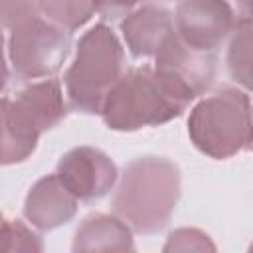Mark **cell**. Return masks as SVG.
Segmentation results:
<instances>
[{"label":"cell","mask_w":253,"mask_h":253,"mask_svg":"<svg viewBox=\"0 0 253 253\" xmlns=\"http://www.w3.org/2000/svg\"><path fill=\"white\" fill-rule=\"evenodd\" d=\"M194 95L156 67H130L107 93L101 117L111 130L132 132L180 117Z\"/></svg>","instance_id":"1"},{"label":"cell","mask_w":253,"mask_h":253,"mask_svg":"<svg viewBox=\"0 0 253 253\" xmlns=\"http://www.w3.org/2000/svg\"><path fill=\"white\" fill-rule=\"evenodd\" d=\"M188 134L194 146L213 160H227L243 150H249V93L239 87H223L202 99L190 113Z\"/></svg>","instance_id":"4"},{"label":"cell","mask_w":253,"mask_h":253,"mask_svg":"<svg viewBox=\"0 0 253 253\" xmlns=\"http://www.w3.org/2000/svg\"><path fill=\"white\" fill-rule=\"evenodd\" d=\"M225 2L231 6L239 24H249L251 22V0H225Z\"/></svg>","instance_id":"20"},{"label":"cell","mask_w":253,"mask_h":253,"mask_svg":"<svg viewBox=\"0 0 253 253\" xmlns=\"http://www.w3.org/2000/svg\"><path fill=\"white\" fill-rule=\"evenodd\" d=\"M144 0H93V10L103 20H121L128 16Z\"/></svg>","instance_id":"19"},{"label":"cell","mask_w":253,"mask_h":253,"mask_svg":"<svg viewBox=\"0 0 253 253\" xmlns=\"http://www.w3.org/2000/svg\"><path fill=\"white\" fill-rule=\"evenodd\" d=\"M227 71L245 91L251 87V22L237 26L229 36Z\"/></svg>","instance_id":"15"},{"label":"cell","mask_w":253,"mask_h":253,"mask_svg":"<svg viewBox=\"0 0 253 253\" xmlns=\"http://www.w3.org/2000/svg\"><path fill=\"white\" fill-rule=\"evenodd\" d=\"M16 99L34 115L43 132L59 125L67 115V105L63 101L61 85L57 79L30 83L28 87L16 93Z\"/></svg>","instance_id":"13"},{"label":"cell","mask_w":253,"mask_h":253,"mask_svg":"<svg viewBox=\"0 0 253 253\" xmlns=\"http://www.w3.org/2000/svg\"><path fill=\"white\" fill-rule=\"evenodd\" d=\"M38 16V0H0V28L14 32Z\"/></svg>","instance_id":"17"},{"label":"cell","mask_w":253,"mask_h":253,"mask_svg":"<svg viewBox=\"0 0 253 253\" xmlns=\"http://www.w3.org/2000/svg\"><path fill=\"white\" fill-rule=\"evenodd\" d=\"M174 32L172 14L158 4H142L121 22V34L132 57H152Z\"/></svg>","instance_id":"11"},{"label":"cell","mask_w":253,"mask_h":253,"mask_svg":"<svg viewBox=\"0 0 253 253\" xmlns=\"http://www.w3.org/2000/svg\"><path fill=\"white\" fill-rule=\"evenodd\" d=\"M154 67L174 77L196 99L211 89L217 73V59L215 53L198 51L186 45L176 32H172L154 53Z\"/></svg>","instance_id":"8"},{"label":"cell","mask_w":253,"mask_h":253,"mask_svg":"<svg viewBox=\"0 0 253 253\" xmlns=\"http://www.w3.org/2000/svg\"><path fill=\"white\" fill-rule=\"evenodd\" d=\"M8 65H6V57H4V36H2V30H0V93L6 89L8 85Z\"/></svg>","instance_id":"21"},{"label":"cell","mask_w":253,"mask_h":253,"mask_svg":"<svg viewBox=\"0 0 253 253\" xmlns=\"http://www.w3.org/2000/svg\"><path fill=\"white\" fill-rule=\"evenodd\" d=\"M40 128L34 115L16 99H0V164H18L32 156L38 146Z\"/></svg>","instance_id":"10"},{"label":"cell","mask_w":253,"mask_h":253,"mask_svg":"<svg viewBox=\"0 0 253 253\" xmlns=\"http://www.w3.org/2000/svg\"><path fill=\"white\" fill-rule=\"evenodd\" d=\"M180 190L182 174L172 160L138 156L121 172L113 196V213L136 233H158L170 221Z\"/></svg>","instance_id":"2"},{"label":"cell","mask_w":253,"mask_h":253,"mask_svg":"<svg viewBox=\"0 0 253 253\" xmlns=\"http://www.w3.org/2000/svg\"><path fill=\"white\" fill-rule=\"evenodd\" d=\"M125 73V49L107 24L87 30L75 47V57L65 71V95L77 113L99 115L111 87Z\"/></svg>","instance_id":"3"},{"label":"cell","mask_w":253,"mask_h":253,"mask_svg":"<svg viewBox=\"0 0 253 253\" xmlns=\"http://www.w3.org/2000/svg\"><path fill=\"white\" fill-rule=\"evenodd\" d=\"M164 251H215L213 241L210 239L208 233L196 227H180L174 229L164 247Z\"/></svg>","instance_id":"18"},{"label":"cell","mask_w":253,"mask_h":253,"mask_svg":"<svg viewBox=\"0 0 253 253\" xmlns=\"http://www.w3.org/2000/svg\"><path fill=\"white\" fill-rule=\"evenodd\" d=\"M77 198L63 186L57 174L40 178L26 196L24 217L38 231H51L69 223L77 213Z\"/></svg>","instance_id":"9"},{"label":"cell","mask_w":253,"mask_h":253,"mask_svg":"<svg viewBox=\"0 0 253 253\" xmlns=\"http://www.w3.org/2000/svg\"><path fill=\"white\" fill-rule=\"evenodd\" d=\"M2 219H4V217H2V213H0V221H2Z\"/></svg>","instance_id":"22"},{"label":"cell","mask_w":253,"mask_h":253,"mask_svg":"<svg viewBox=\"0 0 253 253\" xmlns=\"http://www.w3.org/2000/svg\"><path fill=\"white\" fill-rule=\"evenodd\" d=\"M73 251H132V229L111 213L87 215L75 231Z\"/></svg>","instance_id":"12"},{"label":"cell","mask_w":253,"mask_h":253,"mask_svg":"<svg viewBox=\"0 0 253 253\" xmlns=\"http://www.w3.org/2000/svg\"><path fill=\"white\" fill-rule=\"evenodd\" d=\"M55 174L79 202L101 200L119 178L115 162L93 146H77L65 152L57 162Z\"/></svg>","instance_id":"7"},{"label":"cell","mask_w":253,"mask_h":253,"mask_svg":"<svg viewBox=\"0 0 253 253\" xmlns=\"http://www.w3.org/2000/svg\"><path fill=\"white\" fill-rule=\"evenodd\" d=\"M71 53V32L42 16L16 28L8 42L12 71L22 81L55 75Z\"/></svg>","instance_id":"5"},{"label":"cell","mask_w":253,"mask_h":253,"mask_svg":"<svg viewBox=\"0 0 253 253\" xmlns=\"http://www.w3.org/2000/svg\"><path fill=\"white\" fill-rule=\"evenodd\" d=\"M40 16L67 32L79 30L93 16V0H38Z\"/></svg>","instance_id":"14"},{"label":"cell","mask_w":253,"mask_h":253,"mask_svg":"<svg viewBox=\"0 0 253 253\" xmlns=\"http://www.w3.org/2000/svg\"><path fill=\"white\" fill-rule=\"evenodd\" d=\"M0 251H43L42 237L20 219L0 221Z\"/></svg>","instance_id":"16"},{"label":"cell","mask_w":253,"mask_h":253,"mask_svg":"<svg viewBox=\"0 0 253 253\" xmlns=\"http://www.w3.org/2000/svg\"><path fill=\"white\" fill-rule=\"evenodd\" d=\"M172 20L176 36L186 45L210 53L241 26L225 0H182Z\"/></svg>","instance_id":"6"}]
</instances>
